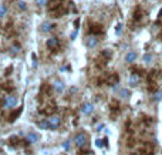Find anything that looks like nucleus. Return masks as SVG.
<instances>
[{
  "instance_id": "obj_15",
  "label": "nucleus",
  "mask_w": 162,
  "mask_h": 155,
  "mask_svg": "<svg viewBox=\"0 0 162 155\" xmlns=\"http://www.w3.org/2000/svg\"><path fill=\"white\" fill-rule=\"evenodd\" d=\"M152 61H154V56H152L151 53L144 54V57H142V63H144V64H151Z\"/></svg>"
},
{
  "instance_id": "obj_8",
  "label": "nucleus",
  "mask_w": 162,
  "mask_h": 155,
  "mask_svg": "<svg viewBox=\"0 0 162 155\" xmlns=\"http://www.w3.org/2000/svg\"><path fill=\"white\" fill-rule=\"evenodd\" d=\"M54 27H56V26H54L51 21H44V23H41V26H40V32H41V33H50V32H53Z\"/></svg>"
},
{
  "instance_id": "obj_6",
  "label": "nucleus",
  "mask_w": 162,
  "mask_h": 155,
  "mask_svg": "<svg viewBox=\"0 0 162 155\" xmlns=\"http://www.w3.org/2000/svg\"><path fill=\"white\" fill-rule=\"evenodd\" d=\"M81 112L84 115H91L94 112V104L91 103H84L81 105Z\"/></svg>"
},
{
  "instance_id": "obj_19",
  "label": "nucleus",
  "mask_w": 162,
  "mask_h": 155,
  "mask_svg": "<svg viewBox=\"0 0 162 155\" xmlns=\"http://www.w3.org/2000/svg\"><path fill=\"white\" fill-rule=\"evenodd\" d=\"M49 4V0H36V6L37 7H44Z\"/></svg>"
},
{
  "instance_id": "obj_18",
  "label": "nucleus",
  "mask_w": 162,
  "mask_h": 155,
  "mask_svg": "<svg viewBox=\"0 0 162 155\" xmlns=\"http://www.w3.org/2000/svg\"><path fill=\"white\" fill-rule=\"evenodd\" d=\"M7 14V6L6 4H0V19L6 17Z\"/></svg>"
},
{
  "instance_id": "obj_11",
  "label": "nucleus",
  "mask_w": 162,
  "mask_h": 155,
  "mask_svg": "<svg viewBox=\"0 0 162 155\" xmlns=\"http://www.w3.org/2000/svg\"><path fill=\"white\" fill-rule=\"evenodd\" d=\"M46 46L51 49V50H54L56 47H58V38L57 37H50L49 40L46 41Z\"/></svg>"
},
{
  "instance_id": "obj_1",
  "label": "nucleus",
  "mask_w": 162,
  "mask_h": 155,
  "mask_svg": "<svg viewBox=\"0 0 162 155\" xmlns=\"http://www.w3.org/2000/svg\"><path fill=\"white\" fill-rule=\"evenodd\" d=\"M17 103H19V100H17L16 95L9 94V95H6L4 100H3V107H4L6 110H14L17 107Z\"/></svg>"
},
{
  "instance_id": "obj_4",
  "label": "nucleus",
  "mask_w": 162,
  "mask_h": 155,
  "mask_svg": "<svg viewBox=\"0 0 162 155\" xmlns=\"http://www.w3.org/2000/svg\"><path fill=\"white\" fill-rule=\"evenodd\" d=\"M139 83H141V74H138V73L130 74V77H128V84H130L131 87H137Z\"/></svg>"
},
{
  "instance_id": "obj_17",
  "label": "nucleus",
  "mask_w": 162,
  "mask_h": 155,
  "mask_svg": "<svg viewBox=\"0 0 162 155\" xmlns=\"http://www.w3.org/2000/svg\"><path fill=\"white\" fill-rule=\"evenodd\" d=\"M21 51V47L19 46V44H13V46H10V54H19V53Z\"/></svg>"
},
{
  "instance_id": "obj_23",
  "label": "nucleus",
  "mask_w": 162,
  "mask_h": 155,
  "mask_svg": "<svg viewBox=\"0 0 162 155\" xmlns=\"http://www.w3.org/2000/svg\"><path fill=\"white\" fill-rule=\"evenodd\" d=\"M32 60H33L32 63L33 69H37V57H36V54H32Z\"/></svg>"
},
{
  "instance_id": "obj_13",
  "label": "nucleus",
  "mask_w": 162,
  "mask_h": 155,
  "mask_svg": "<svg viewBox=\"0 0 162 155\" xmlns=\"http://www.w3.org/2000/svg\"><path fill=\"white\" fill-rule=\"evenodd\" d=\"M37 125H38V128H40V130H44V131H46V130H50L49 118H43L41 121H38V124H37Z\"/></svg>"
},
{
  "instance_id": "obj_14",
  "label": "nucleus",
  "mask_w": 162,
  "mask_h": 155,
  "mask_svg": "<svg viewBox=\"0 0 162 155\" xmlns=\"http://www.w3.org/2000/svg\"><path fill=\"white\" fill-rule=\"evenodd\" d=\"M152 101L154 103H159V101H162V90H157L154 94H152Z\"/></svg>"
},
{
  "instance_id": "obj_2",
  "label": "nucleus",
  "mask_w": 162,
  "mask_h": 155,
  "mask_svg": "<svg viewBox=\"0 0 162 155\" xmlns=\"http://www.w3.org/2000/svg\"><path fill=\"white\" fill-rule=\"evenodd\" d=\"M74 144H76V147H78V148L87 147V144H88V135H87L85 132H78V134L74 137Z\"/></svg>"
},
{
  "instance_id": "obj_3",
  "label": "nucleus",
  "mask_w": 162,
  "mask_h": 155,
  "mask_svg": "<svg viewBox=\"0 0 162 155\" xmlns=\"http://www.w3.org/2000/svg\"><path fill=\"white\" fill-rule=\"evenodd\" d=\"M49 122H50V130H57V128L61 127V122H63V121H61V117H60V115L53 114V115H50Z\"/></svg>"
},
{
  "instance_id": "obj_7",
  "label": "nucleus",
  "mask_w": 162,
  "mask_h": 155,
  "mask_svg": "<svg viewBox=\"0 0 162 155\" xmlns=\"http://www.w3.org/2000/svg\"><path fill=\"white\" fill-rule=\"evenodd\" d=\"M53 90L56 91V93H58V94H61V93H64L65 90V84L61 81V80H56L54 83H53Z\"/></svg>"
},
{
  "instance_id": "obj_27",
  "label": "nucleus",
  "mask_w": 162,
  "mask_h": 155,
  "mask_svg": "<svg viewBox=\"0 0 162 155\" xmlns=\"http://www.w3.org/2000/svg\"><path fill=\"white\" fill-rule=\"evenodd\" d=\"M74 26H76V29H80V19H77L74 21Z\"/></svg>"
},
{
  "instance_id": "obj_9",
  "label": "nucleus",
  "mask_w": 162,
  "mask_h": 155,
  "mask_svg": "<svg viewBox=\"0 0 162 155\" xmlns=\"http://www.w3.org/2000/svg\"><path fill=\"white\" fill-rule=\"evenodd\" d=\"M137 57H138V54L134 51V50H130V51L125 54V58H124V60H125L127 64H132V63L137 60Z\"/></svg>"
},
{
  "instance_id": "obj_5",
  "label": "nucleus",
  "mask_w": 162,
  "mask_h": 155,
  "mask_svg": "<svg viewBox=\"0 0 162 155\" xmlns=\"http://www.w3.org/2000/svg\"><path fill=\"white\" fill-rule=\"evenodd\" d=\"M85 44L88 49H95L98 46V38L95 34H90L87 38H85Z\"/></svg>"
},
{
  "instance_id": "obj_26",
  "label": "nucleus",
  "mask_w": 162,
  "mask_h": 155,
  "mask_svg": "<svg viewBox=\"0 0 162 155\" xmlns=\"http://www.w3.org/2000/svg\"><path fill=\"white\" fill-rule=\"evenodd\" d=\"M104 128H105V125H104V124H98L97 125V131H102Z\"/></svg>"
},
{
  "instance_id": "obj_16",
  "label": "nucleus",
  "mask_w": 162,
  "mask_h": 155,
  "mask_svg": "<svg viewBox=\"0 0 162 155\" xmlns=\"http://www.w3.org/2000/svg\"><path fill=\"white\" fill-rule=\"evenodd\" d=\"M21 111H23V108H17L13 114H10V115H9V121H16V118L20 115V112H21Z\"/></svg>"
},
{
  "instance_id": "obj_24",
  "label": "nucleus",
  "mask_w": 162,
  "mask_h": 155,
  "mask_svg": "<svg viewBox=\"0 0 162 155\" xmlns=\"http://www.w3.org/2000/svg\"><path fill=\"white\" fill-rule=\"evenodd\" d=\"M97 147H104V139H97Z\"/></svg>"
},
{
  "instance_id": "obj_10",
  "label": "nucleus",
  "mask_w": 162,
  "mask_h": 155,
  "mask_svg": "<svg viewBox=\"0 0 162 155\" xmlns=\"http://www.w3.org/2000/svg\"><path fill=\"white\" fill-rule=\"evenodd\" d=\"M38 139H40V137H38L37 132H29L26 135V142L27 144H36V142H38Z\"/></svg>"
},
{
  "instance_id": "obj_28",
  "label": "nucleus",
  "mask_w": 162,
  "mask_h": 155,
  "mask_svg": "<svg viewBox=\"0 0 162 155\" xmlns=\"http://www.w3.org/2000/svg\"><path fill=\"white\" fill-rule=\"evenodd\" d=\"M158 17H162V9L159 10V14H158Z\"/></svg>"
},
{
  "instance_id": "obj_20",
  "label": "nucleus",
  "mask_w": 162,
  "mask_h": 155,
  "mask_svg": "<svg viewBox=\"0 0 162 155\" xmlns=\"http://www.w3.org/2000/svg\"><path fill=\"white\" fill-rule=\"evenodd\" d=\"M70 148H71V139H65L64 142H63V150L68 151Z\"/></svg>"
},
{
  "instance_id": "obj_12",
  "label": "nucleus",
  "mask_w": 162,
  "mask_h": 155,
  "mask_svg": "<svg viewBox=\"0 0 162 155\" xmlns=\"http://www.w3.org/2000/svg\"><path fill=\"white\" fill-rule=\"evenodd\" d=\"M118 95H119V98H122V100H128L131 97V90H128V88H121V90L118 91Z\"/></svg>"
},
{
  "instance_id": "obj_25",
  "label": "nucleus",
  "mask_w": 162,
  "mask_h": 155,
  "mask_svg": "<svg viewBox=\"0 0 162 155\" xmlns=\"http://www.w3.org/2000/svg\"><path fill=\"white\" fill-rule=\"evenodd\" d=\"M77 34H78V29H76V32L71 34V40H76V37H77Z\"/></svg>"
},
{
  "instance_id": "obj_22",
  "label": "nucleus",
  "mask_w": 162,
  "mask_h": 155,
  "mask_svg": "<svg viewBox=\"0 0 162 155\" xmlns=\"http://www.w3.org/2000/svg\"><path fill=\"white\" fill-rule=\"evenodd\" d=\"M17 6H19V9H20V10H26V9H27L26 3H24V1H21V0H20L19 3H17Z\"/></svg>"
},
{
  "instance_id": "obj_21",
  "label": "nucleus",
  "mask_w": 162,
  "mask_h": 155,
  "mask_svg": "<svg viewBox=\"0 0 162 155\" xmlns=\"http://www.w3.org/2000/svg\"><path fill=\"white\" fill-rule=\"evenodd\" d=\"M115 34L117 36L122 34V24H121V23H118V24L115 26Z\"/></svg>"
}]
</instances>
